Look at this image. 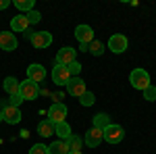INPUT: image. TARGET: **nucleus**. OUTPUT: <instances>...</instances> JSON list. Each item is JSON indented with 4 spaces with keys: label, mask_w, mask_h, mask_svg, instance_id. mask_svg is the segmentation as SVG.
<instances>
[{
    "label": "nucleus",
    "mask_w": 156,
    "mask_h": 154,
    "mask_svg": "<svg viewBox=\"0 0 156 154\" xmlns=\"http://www.w3.org/2000/svg\"><path fill=\"white\" fill-rule=\"evenodd\" d=\"M129 81H131V85L135 90H142V92H144L146 88L152 85V83H150V75H148L146 69H133V71L129 73Z\"/></svg>",
    "instance_id": "1"
},
{
    "label": "nucleus",
    "mask_w": 156,
    "mask_h": 154,
    "mask_svg": "<svg viewBox=\"0 0 156 154\" xmlns=\"http://www.w3.org/2000/svg\"><path fill=\"white\" fill-rule=\"evenodd\" d=\"M123 138H125V129L121 125H115V123H110L106 129L102 131V140L108 144H119L123 142Z\"/></svg>",
    "instance_id": "2"
},
{
    "label": "nucleus",
    "mask_w": 156,
    "mask_h": 154,
    "mask_svg": "<svg viewBox=\"0 0 156 154\" xmlns=\"http://www.w3.org/2000/svg\"><path fill=\"white\" fill-rule=\"evenodd\" d=\"M0 110H2V121H6V123H11V125H17V123L21 121V110L17 106H11L9 100L0 102Z\"/></svg>",
    "instance_id": "3"
},
{
    "label": "nucleus",
    "mask_w": 156,
    "mask_h": 154,
    "mask_svg": "<svg viewBox=\"0 0 156 154\" xmlns=\"http://www.w3.org/2000/svg\"><path fill=\"white\" fill-rule=\"evenodd\" d=\"M48 121L52 125H58V123H65L67 121V106L60 104V102H54L48 110Z\"/></svg>",
    "instance_id": "4"
},
{
    "label": "nucleus",
    "mask_w": 156,
    "mask_h": 154,
    "mask_svg": "<svg viewBox=\"0 0 156 154\" xmlns=\"http://www.w3.org/2000/svg\"><path fill=\"white\" fill-rule=\"evenodd\" d=\"M19 94L23 100H36L40 90H37V83L31 81V79H25V81L19 83Z\"/></svg>",
    "instance_id": "5"
},
{
    "label": "nucleus",
    "mask_w": 156,
    "mask_h": 154,
    "mask_svg": "<svg viewBox=\"0 0 156 154\" xmlns=\"http://www.w3.org/2000/svg\"><path fill=\"white\" fill-rule=\"evenodd\" d=\"M73 60H77V50H73V48L65 46L58 50V54H56V65L58 67H69Z\"/></svg>",
    "instance_id": "6"
},
{
    "label": "nucleus",
    "mask_w": 156,
    "mask_h": 154,
    "mask_svg": "<svg viewBox=\"0 0 156 154\" xmlns=\"http://www.w3.org/2000/svg\"><path fill=\"white\" fill-rule=\"evenodd\" d=\"M75 38L79 40V44H92L94 42V29L90 25H77L75 27Z\"/></svg>",
    "instance_id": "7"
},
{
    "label": "nucleus",
    "mask_w": 156,
    "mask_h": 154,
    "mask_svg": "<svg viewBox=\"0 0 156 154\" xmlns=\"http://www.w3.org/2000/svg\"><path fill=\"white\" fill-rule=\"evenodd\" d=\"M127 38L121 36V34H115V36H110V40H108V48L115 52V54H121V52H125L127 50Z\"/></svg>",
    "instance_id": "8"
},
{
    "label": "nucleus",
    "mask_w": 156,
    "mask_h": 154,
    "mask_svg": "<svg viewBox=\"0 0 156 154\" xmlns=\"http://www.w3.org/2000/svg\"><path fill=\"white\" fill-rule=\"evenodd\" d=\"M0 50H6V52L17 50V36L12 31H0Z\"/></svg>",
    "instance_id": "9"
},
{
    "label": "nucleus",
    "mask_w": 156,
    "mask_h": 154,
    "mask_svg": "<svg viewBox=\"0 0 156 154\" xmlns=\"http://www.w3.org/2000/svg\"><path fill=\"white\" fill-rule=\"evenodd\" d=\"M67 92H69L71 96H77V98H81V96L87 92V90H85L83 79H81V77H71V79H69V83H67Z\"/></svg>",
    "instance_id": "10"
},
{
    "label": "nucleus",
    "mask_w": 156,
    "mask_h": 154,
    "mask_svg": "<svg viewBox=\"0 0 156 154\" xmlns=\"http://www.w3.org/2000/svg\"><path fill=\"white\" fill-rule=\"evenodd\" d=\"M29 42L36 48H48L52 44V34L50 31H36V34H31V40Z\"/></svg>",
    "instance_id": "11"
},
{
    "label": "nucleus",
    "mask_w": 156,
    "mask_h": 154,
    "mask_svg": "<svg viewBox=\"0 0 156 154\" xmlns=\"http://www.w3.org/2000/svg\"><path fill=\"white\" fill-rule=\"evenodd\" d=\"M69 79H71V75L67 71V67H58V65H56V67L52 69V81L56 83V85H67Z\"/></svg>",
    "instance_id": "12"
},
{
    "label": "nucleus",
    "mask_w": 156,
    "mask_h": 154,
    "mask_svg": "<svg viewBox=\"0 0 156 154\" xmlns=\"http://www.w3.org/2000/svg\"><path fill=\"white\" fill-rule=\"evenodd\" d=\"M46 77V69L42 67V65H37V63H34V65H29L27 67V79H31V81H42Z\"/></svg>",
    "instance_id": "13"
},
{
    "label": "nucleus",
    "mask_w": 156,
    "mask_h": 154,
    "mask_svg": "<svg viewBox=\"0 0 156 154\" xmlns=\"http://www.w3.org/2000/svg\"><path fill=\"white\" fill-rule=\"evenodd\" d=\"M100 142H102V131H100V129L92 127V129L85 133V146L96 148V146H100Z\"/></svg>",
    "instance_id": "14"
},
{
    "label": "nucleus",
    "mask_w": 156,
    "mask_h": 154,
    "mask_svg": "<svg viewBox=\"0 0 156 154\" xmlns=\"http://www.w3.org/2000/svg\"><path fill=\"white\" fill-rule=\"evenodd\" d=\"M27 27H29V21H27V17L25 15H17V17H12L11 21V29L12 31H27Z\"/></svg>",
    "instance_id": "15"
},
{
    "label": "nucleus",
    "mask_w": 156,
    "mask_h": 154,
    "mask_svg": "<svg viewBox=\"0 0 156 154\" xmlns=\"http://www.w3.org/2000/svg\"><path fill=\"white\" fill-rule=\"evenodd\" d=\"M110 125V117H108L106 113H98V115H94V127L100 131H104Z\"/></svg>",
    "instance_id": "16"
},
{
    "label": "nucleus",
    "mask_w": 156,
    "mask_h": 154,
    "mask_svg": "<svg viewBox=\"0 0 156 154\" xmlns=\"http://www.w3.org/2000/svg\"><path fill=\"white\" fill-rule=\"evenodd\" d=\"M37 133H40L42 138H50V135L54 133V125L50 123L48 119H44V121L37 123Z\"/></svg>",
    "instance_id": "17"
},
{
    "label": "nucleus",
    "mask_w": 156,
    "mask_h": 154,
    "mask_svg": "<svg viewBox=\"0 0 156 154\" xmlns=\"http://www.w3.org/2000/svg\"><path fill=\"white\" fill-rule=\"evenodd\" d=\"M48 154H69L67 142H65V140H58V142H52V144L48 146Z\"/></svg>",
    "instance_id": "18"
},
{
    "label": "nucleus",
    "mask_w": 156,
    "mask_h": 154,
    "mask_svg": "<svg viewBox=\"0 0 156 154\" xmlns=\"http://www.w3.org/2000/svg\"><path fill=\"white\" fill-rule=\"evenodd\" d=\"M19 83L21 81H17V79H15V77H6V79H4V83H2V88H4V92H6V94H19Z\"/></svg>",
    "instance_id": "19"
},
{
    "label": "nucleus",
    "mask_w": 156,
    "mask_h": 154,
    "mask_svg": "<svg viewBox=\"0 0 156 154\" xmlns=\"http://www.w3.org/2000/svg\"><path fill=\"white\" fill-rule=\"evenodd\" d=\"M54 133L58 135L60 140H69V138H71V127H69V123L65 121V123H58V125H54Z\"/></svg>",
    "instance_id": "20"
},
{
    "label": "nucleus",
    "mask_w": 156,
    "mask_h": 154,
    "mask_svg": "<svg viewBox=\"0 0 156 154\" xmlns=\"http://www.w3.org/2000/svg\"><path fill=\"white\" fill-rule=\"evenodd\" d=\"M65 142H67L69 152H77V150H81V146H83V140H81L79 135H73V133H71V138H69V140H65Z\"/></svg>",
    "instance_id": "21"
},
{
    "label": "nucleus",
    "mask_w": 156,
    "mask_h": 154,
    "mask_svg": "<svg viewBox=\"0 0 156 154\" xmlns=\"http://www.w3.org/2000/svg\"><path fill=\"white\" fill-rule=\"evenodd\" d=\"M12 4L17 6V11H23V13L34 11V0H15Z\"/></svg>",
    "instance_id": "22"
},
{
    "label": "nucleus",
    "mask_w": 156,
    "mask_h": 154,
    "mask_svg": "<svg viewBox=\"0 0 156 154\" xmlns=\"http://www.w3.org/2000/svg\"><path fill=\"white\" fill-rule=\"evenodd\" d=\"M87 52H92L94 56H100V54L104 52V44H102V42H98V40H94V42L87 46Z\"/></svg>",
    "instance_id": "23"
},
{
    "label": "nucleus",
    "mask_w": 156,
    "mask_h": 154,
    "mask_svg": "<svg viewBox=\"0 0 156 154\" xmlns=\"http://www.w3.org/2000/svg\"><path fill=\"white\" fill-rule=\"evenodd\" d=\"M79 102H81L83 106H92V104L96 102V96L92 94V92H85V94L81 96V100H79Z\"/></svg>",
    "instance_id": "24"
},
{
    "label": "nucleus",
    "mask_w": 156,
    "mask_h": 154,
    "mask_svg": "<svg viewBox=\"0 0 156 154\" xmlns=\"http://www.w3.org/2000/svg\"><path fill=\"white\" fill-rule=\"evenodd\" d=\"M29 154H48V146H44V144H34V146L29 148Z\"/></svg>",
    "instance_id": "25"
},
{
    "label": "nucleus",
    "mask_w": 156,
    "mask_h": 154,
    "mask_svg": "<svg viewBox=\"0 0 156 154\" xmlns=\"http://www.w3.org/2000/svg\"><path fill=\"white\" fill-rule=\"evenodd\" d=\"M67 71H69V75H71V77H77V75H79V71H81V65H79L77 60H73L71 65L67 67Z\"/></svg>",
    "instance_id": "26"
},
{
    "label": "nucleus",
    "mask_w": 156,
    "mask_h": 154,
    "mask_svg": "<svg viewBox=\"0 0 156 154\" xmlns=\"http://www.w3.org/2000/svg\"><path fill=\"white\" fill-rule=\"evenodd\" d=\"M25 17H27V21H29V25H34V23H40V19H42V15H40L37 11H29L27 15H25Z\"/></svg>",
    "instance_id": "27"
},
{
    "label": "nucleus",
    "mask_w": 156,
    "mask_h": 154,
    "mask_svg": "<svg viewBox=\"0 0 156 154\" xmlns=\"http://www.w3.org/2000/svg\"><path fill=\"white\" fill-rule=\"evenodd\" d=\"M144 98H146V100H150V102H154V100H156V88H154V85H150V88H146V90H144Z\"/></svg>",
    "instance_id": "28"
},
{
    "label": "nucleus",
    "mask_w": 156,
    "mask_h": 154,
    "mask_svg": "<svg viewBox=\"0 0 156 154\" xmlns=\"http://www.w3.org/2000/svg\"><path fill=\"white\" fill-rule=\"evenodd\" d=\"M21 102H25L23 98H21V94H12L11 98H9V104H11V106H21Z\"/></svg>",
    "instance_id": "29"
},
{
    "label": "nucleus",
    "mask_w": 156,
    "mask_h": 154,
    "mask_svg": "<svg viewBox=\"0 0 156 154\" xmlns=\"http://www.w3.org/2000/svg\"><path fill=\"white\" fill-rule=\"evenodd\" d=\"M11 4H12L11 0H0V11H4V9H9Z\"/></svg>",
    "instance_id": "30"
},
{
    "label": "nucleus",
    "mask_w": 156,
    "mask_h": 154,
    "mask_svg": "<svg viewBox=\"0 0 156 154\" xmlns=\"http://www.w3.org/2000/svg\"><path fill=\"white\" fill-rule=\"evenodd\" d=\"M87 46L90 44H79V52H87Z\"/></svg>",
    "instance_id": "31"
},
{
    "label": "nucleus",
    "mask_w": 156,
    "mask_h": 154,
    "mask_svg": "<svg viewBox=\"0 0 156 154\" xmlns=\"http://www.w3.org/2000/svg\"><path fill=\"white\" fill-rule=\"evenodd\" d=\"M69 154H83V152H81V150H77V152H69Z\"/></svg>",
    "instance_id": "32"
},
{
    "label": "nucleus",
    "mask_w": 156,
    "mask_h": 154,
    "mask_svg": "<svg viewBox=\"0 0 156 154\" xmlns=\"http://www.w3.org/2000/svg\"><path fill=\"white\" fill-rule=\"evenodd\" d=\"M0 121H2V110H0Z\"/></svg>",
    "instance_id": "33"
}]
</instances>
